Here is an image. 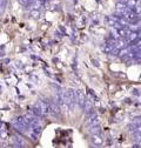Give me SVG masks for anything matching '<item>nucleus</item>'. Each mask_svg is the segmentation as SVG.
Masks as SVG:
<instances>
[{
  "mask_svg": "<svg viewBox=\"0 0 141 148\" xmlns=\"http://www.w3.org/2000/svg\"><path fill=\"white\" fill-rule=\"evenodd\" d=\"M75 99H76V104H79L81 107H84L86 98H85V95H84V93L81 91H76L75 92Z\"/></svg>",
  "mask_w": 141,
  "mask_h": 148,
  "instance_id": "nucleus-5",
  "label": "nucleus"
},
{
  "mask_svg": "<svg viewBox=\"0 0 141 148\" xmlns=\"http://www.w3.org/2000/svg\"><path fill=\"white\" fill-rule=\"evenodd\" d=\"M91 141L92 143L95 146V147H100L102 143H104V139L100 134H94V135H91Z\"/></svg>",
  "mask_w": 141,
  "mask_h": 148,
  "instance_id": "nucleus-4",
  "label": "nucleus"
},
{
  "mask_svg": "<svg viewBox=\"0 0 141 148\" xmlns=\"http://www.w3.org/2000/svg\"><path fill=\"white\" fill-rule=\"evenodd\" d=\"M138 101L141 104V95H138Z\"/></svg>",
  "mask_w": 141,
  "mask_h": 148,
  "instance_id": "nucleus-13",
  "label": "nucleus"
},
{
  "mask_svg": "<svg viewBox=\"0 0 141 148\" xmlns=\"http://www.w3.org/2000/svg\"><path fill=\"white\" fill-rule=\"evenodd\" d=\"M132 148H141V145H139V143H136V145H134Z\"/></svg>",
  "mask_w": 141,
  "mask_h": 148,
  "instance_id": "nucleus-12",
  "label": "nucleus"
},
{
  "mask_svg": "<svg viewBox=\"0 0 141 148\" xmlns=\"http://www.w3.org/2000/svg\"><path fill=\"white\" fill-rule=\"evenodd\" d=\"M89 134L91 135H94V134H100V127L99 126H94V127H91L88 129Z\"/></svg>",
  "mask_w": 141,
  "mask_h": 148,
  "instance_id": "nucleus-7",
  "label": "nucleus"
},
{
  "mask_svg": "<svg viewBox=\"0 0 141 148\" xmlns=\"http://www.w3.org/2000/svg\"><path fill=\"white\" fill-rule=\"evenodd\" d=\"M130 1V0H119V3H122V4H126L127 5V3Z\"/></svg>",
  "mask_w": 141,
  "mask_h": 148,
  "instance_id": "nucleus-11",
  "label": "nucleus"
},
{
  "mask_svg": "<svg viewBox=\"0 0 141 148\" xmlns=\"http://www.w3.org/2000/svg\"><path fill=\"white\" fill-rule=\"evenodd\" d=\"M31 113L34 115V116H36V118H39V116H41V114H40V110H39V108H38L35 105L32 107V109H31Z\"/></svg>",
  "mask_w": 141,
  "mask_h": 148,
  "instance_id": "nucleus-6",
  "label": "nucleus"
},
{
  "mask_svg": "<svg viewBox=\"0 0 141 148\" xmlns=\"http://www.w3.org/2000/svg\"><path fill=\"white\" fill-rule=\"evenodd\" d=\"M5 6H6V0H0V13L4 11Z\"/></svg>",
  "mask_w": 141,
  "mask_h": 148,
  "instance_id": "nucleus-9",
  "label": "nucleus"
},
{
  "mask_svg": "<svg viewBox=\"0 0 141 148\" xmlns=\"http://www.w3.org/2000/svg\"><path fill=\"white\" fill-rule=\"evenodd\" d=\"M39 15H40L39 9H32V11H31V17H32V18L36 19V18H39Z\"/></svg>",
  "mask_w": 141,
  "mask_h": 148,
  "instance_id": "nucleus-8",
  "label": "nucleus"
},
{
  "mask_svg": "<svg viewBox=\"0 0 141 148\" xmlns=\"http://www.w3.org/2000/svg\"><path fill=\"white\" fill-rule=\"evenodd\" d=\"M47 104H48V107H49V112H51V114L57 116V115L60 113V107H59L54 101H47Z\"/></svg>",
  "mask_w": 141,
  "mask_h": 148,
  "instance_id": "nucleus-3",
  "label": "nucleus"
},
{
  "mask_svg": "<svg viewBox=\"0 0 141 148\" xmlns=\"http://www.w3.org/2000/svg\"><path fill=\"white\" fill-rule=\"evenodd\" d=\"M35 106L39 108V110H40V114L43 115V116H48V115H51V112H49V107H48V104H47V101H38L36 104H35Z\"/></svg>",
  "mask_w": 141,
  "mask_h": 148,
  "instance_id": "nucleus-1",
  "label": "nucleus"
},
{
  "mask_svg": "<svg viewBox=\"0 0 141 148\" xmlns=\"http://www.w3.org/2000/svg\"><path fill=\"white\" fill-rule=\"evenodd\" d=\"M99 122H100L99 116H98L96 114H94V115L89 116V118L87 119L86 125H87V127H88V128H91V127H94V126H99Z\"/></svg>",
  "mask_w": 141,
  "mask_h": 148,
  "instance_id": "nucleus-2",
  "label": "nucleus"
},
{
  "mask_svg": "<svg viewBox=\"0 0 141 148\" xmlns=\"http://www.w3.org/2000/svg\"><path fill=\"white\" fill-rule=\"evenodd\" d=\"M19 3L24 6H28L31 3H32V0H19Z\"/></svg>",
  "mask_w": 141,
  "mask_h": 148,
  "instance_id": "nucleus-10",
  "label": "nucleus"
}]
</instances>
